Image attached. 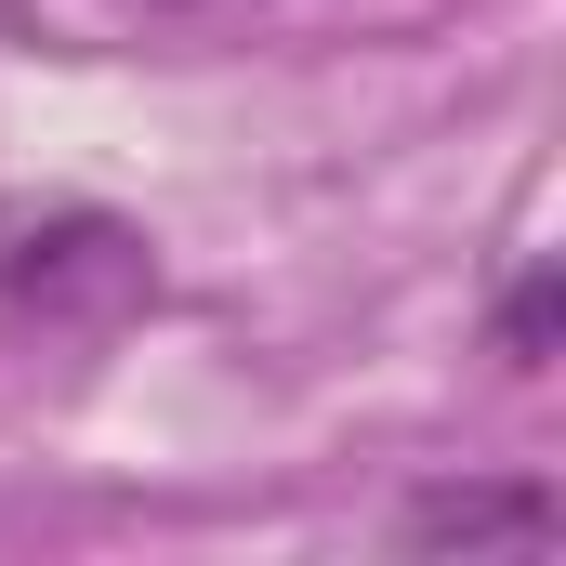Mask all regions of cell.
<instances>
[{"label": "cell", "mask_w": 566, "mask_h": 566, "mask_svg": "<svg viewBox=\"0 0 566 566\" xmlns=\"http://www.w3.org/2000/svg\"><path fill=\"white\" fill-rule=\"evenodd\" d=\"M0 290L13 303H40V316H119L145 303V238L119 211H13L0 224Z\"/></svg>", "instance_id": "obj_1"}, {"label": "cell", "mask_w": 566, "mask_h": 566, "mask_svg": "<svg viewBox=\"0 0 566 566\" xmlns=\"http://www.w3.org/2000/svg\"><path fill=\"white\" fill-rule=\"evenodd\" d=\"M554 527H566L554 488H422V501H409V541H422V554H448V541H461V554H474V541H527V554H541Z\"/></svg>", "instance_id": "obj_2"}, {"label": "cell", "mask_w": 566, "mask_h": 566, "mask_svg": "<svg viewBox=\"0 0 566 566\" xmlns=\"http://www.w3.org/2000/svg\"><path fill=\"white\" fill-rule=\"evenodd\" d=\"M501 356H514V369H541V356H554V277H527L514 303H501Z\"/></svg>", "instance_id": "obj_3"}, {"label": "cell", "mask_w": 566, "mask_h": 566, "mask_svg": "<svg viewBox=\"0 0 566 566\" xmlns=\"http://www.w3.org/2000/svg\"><path fill=\"white\" fill-rule=\"evenodd\" d=\"M0 27H13V0H0Z\"/></svg>", "instance_id": "obj_4"}]
</instances>
